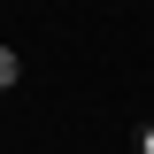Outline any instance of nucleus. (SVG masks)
<instances>
[{
    "mask_svg": "<svg viewBox=\"0 0 154 154\" xmlns=\"http://www.w3.org/2000/svg\"><path fill=\"white\" fill-rule=\"evenodd\" d=\"M16 77H23V62H16V46H0V93H8Z\"/></svg>",
    "mask_w": 154,
    "mask_h": 154,
    "instance_id": "1",
    "label": "nucleus"
},
{
    "mask_svg": "<svg viewBox=\"0 0 154 154\" xmlns=\"http://www.w3.org/2000/svg\"><path fill=\"white\" fill-rule=\"evenodd\" d=\"M139 154H154V123H146V131H139Z\"/></svg>",
    "mask_w": 154,
    "mask_h": 154,
    "instance_id": "2",
    "label": "nucleus"
}]
</instances>
